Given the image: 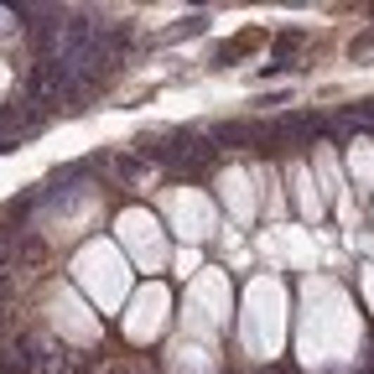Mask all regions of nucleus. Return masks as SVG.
Segmentation results:
<instances>
[{
    "label": "nucleus",
    "instance_id": "f257e3e1",
    "mask_svg": "<svg viewBox=\"0 0 374 374\" xmlns=\"http://www.w3.org/2000/svg\"><path fill=\"white\" fill-rule=\"evenodd\" d=\"M16 260H21V271H42V265H47V239H37V234H21V245H16Z\"/></svg>",
    "mask_w": 374,
    "mask_h": 374
},
{
    "label": "nucleus",
    "instance_id": "f03ea898",
    "mask_svg": "<svg viewBox=\"0 0 374 374\" xmlns=\"http://www.w3.org/2000/svg\"><path fill=\"white\" fill-rule=\"evenodd\" d=\"M260 42H265V32H245L239 42H224L219 52H213V63H234V58H245V52H255Z\"/></svg>",
    "mask_w": 374,
    "mask_h": 374
},
{
    "label": "nucleus",
    "instance_id": "7ed1b4c3",
    "mask_svg": "<svg viewBox=\"0 0 374 374\" xmlns=\"http://www.w3.org/2000/svg\"><path fill=\"white\" fill-rule=\"evenodd\" d=\"M104 374H151V364H146V359H136V364H110Z\"/></svg>",
    "mask_w": 374,
    "mask_h": 374
},
{
    "label": "nucleus",
    "instance_id": "20e7f679",
    "mask_svg": "<svg viewBox=\"0 0 374 374\" xmlns=\"http://www.w3.org/2000/svg\"><path fill=\"white\" fill-rule=\"evenodd\" d=\"M198 32H208V21H203V16H187V21L177 26V37H198Z\"/></svg>",
    "mask_w": 374,
    "mask_h": 374
},
{
    "label": "nucleus",
    "instance_id": "39448f33",
    "mask_svg": "<svg viewBox=\"0 0 374 374\" xmlns=\"http://www.w3.org/2000/svg\"><path fill=\"white\" fill-rule=\"evenodd\" d=\"M276 47H280V52H291V47H302V32H280V37H276Z\"/></svg>",
    "mask_w": 374,
    "mask_h": 374
},
{
    "label": "nucleus",
    "instance_id": "423d86ee",
    "mask_svg": "<svg viewBox=\"0 0 374 374\" xmlns=\"http://www.w3.org/2000/svg\"><path fill=\"white\" fill-rule=\"evenodd\" d=\"M260 374H291V369H286V364H276V369H260Z\"/></svg>",
    "mask_w": 374,
    "mask_h": 374
},
{
    "label": "nucleus",
    "instance_id": "0eeeda50",
    "mask_svg": "<svg viewBox=\"0 0 374 374\" xmlns=\"http://www.w3.org/2000/svg\"><path fill=\"white\" fill-rule=\"evenodd\" d=\"M68 374H94V369H84V364H73V369H68Z\"/></svg>",
    "mask_w": 374,
    "mask_h": 374
}]
</instances>
